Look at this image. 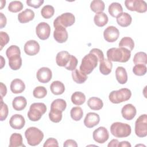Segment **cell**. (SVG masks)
Instances as JSON below:
<instances>
[{
  "label": "cell",
  "instance_id": "obj_21",
  "mask_svg": "<svg viewBox=\"0 0 147 147\" xmlns=\"http://www.w3.org/2000/svg\"><path fill=\"white\" fill-rule=\"evenodd\" d=\"M25 89L24 82L20 79L13 80L10 84V90L14 94H20Z\"/></svg>",
  "mask_w": 147,
  "mask_h": 147
},
{
  "label": "cell",
  "instance_id": "obj_33",
  "mask_svg": "<svg viewBox=\"0 0 147 147\" xmlns=\"http://www.w3.org/2000/svg\"><path fill=\"white\" fill-rule=\"evenodd\" d=\"M119 47L125 48L131 51L134 47V42L131 37H124L120 40Z\"/></svg>",
  "mask_w": 147,
  "mask_h": 147
},
{
  "label": "cell",
  "instance_id": "obj_26",
  "mask_svg": "<svg viewBox=\"0 0 147 147\" xmlns=\"http://www.w3.org/2000/svg\"><path fill=\"white\" fill-rule=\"evenodd\" d=\"M108 11L113 17L117 18L123 13V8L119 3L113 2L109 5Z\"/></svg>",
  "mask_w": 147,
  "mask_h": 147
},
{
  "label": "cell",
  "instance_id": "obj_5",
  "mask_svg": "<svg viewBox=\"0 0 147 147\" xmlns=\"http://www.w3.org/2000/svg\"><path fill=\"white\" fill-rule=\"evenodd\" d=\"M131 96V91L127 88H121L110 92L109 95L110 101L115 104H118L128 100Z\"/></svg>",
  "mask_w": 147,
  "mask_h": 147
},
{
  "label": "cell",
  "instance_id": "obj_18",
  "mask_svg": "<svg viewBox=\"0 0 147 147\" xmlns=\"http://www.w3.org/2000/svg\"><path fill=\"white\" fill-rule=\"evenodd\" d=\"M137 113L136 107L130 103L125 105L121 110V114L122 117L128 121L133 119Z\"/></svg>",
  "mask_w": 147,
  "mask_h": 147
},
{
  "label": "cell",
  "instance_id": "obj_54",
  "mask_svg": "<svg viewBox=\"0 0 147 147\" xmlns=\"http://www.w3.org/2000/svg\"><path fill=\"white\" fill-rule=\"evenodd\" d=\"M119 141L117 139H113L107 145L108 147H116L118 146Z\"/></svg>",
  "mask_w": 147,
  "mask_h": 147
},
{
  "label": "cell",
  "instance_id": "obj_27",
  "mask_svg": "<svg viewBox=\"0 0 147 147\" xmlns=\"http://www.w3.org/2000/svg\"><path fill=\"white\" fill-rule=\"evenodd\" d=\"M50 90L52 94L59 95L63 94L65 91V86L64 84L59 80L53 81L50 86Z\"/></svg>",
  "mask_w": 147,
  "mask_h": 147
},
{
  "label": "cell",
  "instance_id": "obj_40",
  "mask_svg": "<svg viewBox=\"0 0 147 147\" xmlns=\"http://www.w3.org/2000/svg\"><path fill=\"white\" fill-rule=\"evenodd\" d=\"M66 107L67 103L65 100L63 99H56L54 100L51 105V108L59 110L62 112L65 110Z\"/></svg>",
  "mask_w": 147,
  "mask_h": 147
},
{
  "label": "cell",
  "instance_id": "obj_3",
  "mask_svg": "<svg viewBox=\"0 0 147 147\" xmlns=\"http://www.w3.org/2000/svg\"><path fill=\"white\" fill-rule=\"evenodd\" d=\"M25 136L28 144L34 146L40 144L44 138V133L37 127H30L25 130Z\"/></svg>",
  "mask_w": 147,
  "mask_h": 147
},
{
  "label": "cell",
  "instance_id": "obj_35",
  "mask_svg": "<svg viewBox=\"0 0 147 147\" xmlns=\"http://www.w3.org/2000/svg\"><path fill=\"white\" fill-rule=\"evenodd\" d=\"M49 119L55 123H58L61 121L62 119V111L56 109L51 108V110L49 113Z\"/></svg>",
  "mask_w": 147,
  "mask_h": 147
},
{
  "label": "cell",
  "instance_id": "obj_24",
  "mask_svg": "<svg viewBox=\"0 0 147 147\" xmlns=\"http://www.w3.org/2000/svg\"><path fill=\"white\" fill-rule=\"evenodd\" d=\"M115 77L119 84H125L127 81V74L125 68L123 67H118L115 70Z\"/></svg>",
  "mask_w": 147,
  "mask_h": 147
},
{
  "label": "cell",
  "instance_id": "obj_53",
  "mask_svg": "<svg viewBox=\"0 0 147 147\" xmlns=\"http://www.w3.org/2000/svg\"><path fill=\"white\" fill-rule=\"evenodd\" d=\"M0 28L2 29L6 25V22H7V20L6 18L5 17V16L2 13H0Z\"/></svg>",
  "mask_w": 147,
  "mask_h": 147
},
{
  "label": "cell",
  "instance_id": "obj_23",
  "mask_svg": "<svg viewBox=\"0 0 147 147\" xmlns=\"http://www.w3.org/2000/svg\"><path fill=\"white\" fill-rule=\"evenodd\" d=\"M132 21L131 16L126 12L122 13L117 17V24L122 27H127L129 26Z\"/></svg>",
  "mask_w": 147,
  "mask_h": 147
},
{
  "label": "cell",
  "instance_id": "obj_1",
  "mask_svg": "<svg viewBox=\"0 0 147 147\" xmlns=\"http://www.w3.org/2000/svg\"><path fill=\"white\" fill-rule=\"evenodd\" d=\"M106 55L111 61L126 63L131 57V51L122 47L111 48L108 49Z\"/></svg>",
  "mask_w": 147,
  "mask_h": 147
},
{
  "label": "cell",
  "instance_id": "obj_50",
  "mask_svg": "<svg viewBox=\"0 0 147 147\" xmlns=\"http://www.w3.org/2000/svg\"><path fill=\"white\" fill-rule=\"evenodd\" d=\"M90 52L91 53H94L98 57V60H99V62L100 63V61H102L104 59V55H103V52L99 49H98V48H93L92 49Z\"/></svg>",
  "mask_w": 147,
  "mask_h": 147
},
{
  "label": "cell",
  "instance_id": "obj_36",
  "mask_svg": "<svg viewBox=\"0 0 147 147\" xmlns=\"http://www.w3.org/2000/svg\"><path fill=\"white\" fill-rule=\"evenodd\" d=\"M91 10L97 13L99 12H103L105 8V5L103 1L101 0H94L90 4Z\"/></svg>",
  "mask_w": 147,
  "mask_h": 147
},
{
  "label": "cell",
  "instance_id": "obj_11",
  "mask_svg": "<svg viewBox=\"0 0 147 147\" xmlns=\"http://www.w3.org/2000/svg\"><path fill=\"white\" fill-rule=\"evenodd\" d=\"M36 33L37 37L40 40H45L49 37L51 34V27L47 22H40L36 28Z\"/></svg>",
  "mask_w": 147,
  "mask_h": 147
},
{
  "label": "cell",
  "instance_id": "obj_56",
  "mask_svg": "<svg viewBox=\"0 0 147 147\" xmlns=\"http://www.w3.org/2000/svg\"><path fill=\"white\" fill-rule=\"evenodd\" d=\"M1 69H2L5 64V60H4L3 57L2 56H1Z\"/></svg>",
  "mask_w": 147,
  "mask_h": 147
},
{
  "label": "cell",
  "instance_id": "obj_19",
  "mask_svg": "<svg viewBox=\"0 0 147 147\" xmlns=\"http://www.w3.org/2000/svg\"><path fill=\"white\" fill-rule=\"evenodd\" d=\"M34 16V12L32 10L26 9L18 14V20L20 23L25 24L33 20Z\"/></svg>",
  "mask_w": 147,
  "mask_h": 147
},
{
  "label": "cell",
  "instance_id": "obj_4",
  "mask_svg": "<svg viewBox=\"0 0 147 147\" xmlns=\"http://www.w3.org/2000/svg\"><path fill=\"white\" fill-rule=\"evenodd\" d=\"M110 131L113 136L117 138H125L130 135L131 126L125 123L114 122L110 126Z\"/></svg>",
  "mask_w": 147,
  "mask_h": 147
},
{
  "label": "cell",
  "instance_id": "obj_49",
  "mask_svg": "<svg viewBox=\"0 0 147 147\" xmlns=\"http://www.w3.org/2000/svg\"><path fill=\"white\" fill-rule=\"evenodd\" d=\"M44 147L49 146H59V144L56 139L54 138H49L47 139L43 145Z\"/></svg>",
  "mask_w": 147,
  "mask_h": 147
},
{
  "label": "cell",
  "instance_id": "obj_6",
  "mask_svg": "<svg viewBox=\"0 0 147 147\" xmlns=\"http://www.w3.org/2000/svg\"><path fill=\"white\" fill-rule=\"evenodd\" d=\"M46 111L47 106L44 103H33L30 106L28 112V117L32 121H38Z\"/></svg>",
  "mask_w": 147,
  "mask_h": 147
},
{
  "label": "cell",
  "instance_id": "obj_51",
  "mask_svg": "<svg viewBox=\"0 0 147 147\" xmlns=\"http://www.w3.org/2000/svg\"><path fill=\"white\" fill-rule=\"evenodd\" d=\"M63 146L64 147H68V146L77 147L78 146V144H77L75 140H71V139H69V140H66L64 142Z\"/></svg>",
  "mask_w": 147,
  "mask_h": 147
},
{
  "label": "cell",
  "instance_id": "obj_28",
  "mask_svg": "<svg viewBox=\"0 0 147 147\" xmlns=\"http://www.w3.org/2000/svg\"><path fill=\"white\" fill-rule=\"evenodd\" d=\"M109 21L107 14L103 12L97 13L94 18L95 24L99 27H103L106 25Z\"/></svg>",
  "mask_w": 147,
  "mask_h": 147
},
{
  "label": "cell",
  "instance_id": "obj_16",
  "mask_svg": "<svg viewBox=\"0 0 147 147\" xmlns=\"http://www.w3.org/2000/svg\"><path fill=\"white\" fill-rule=\"evenodd\" d=\"M100 122L99 115L93 112H90L86 114L84 119V124L88 128H92L97 125Z\"/></svg>",
  "mask_w": 147,
  "mask_h": 147
},
{
  "label": "cell",
  "instance_id": "obj_8",
  "mask_svg": "<svg viewBox=\"0 0 147 147\" xmlns=\"http://www.w3.org/2000/svg\"><path fill=\"white\" fill-rule=\"evenodd\" d=\"M126 7L130 11H136L138 13H145L147 10V4L143 0H126Z\"/></svg>",
  "mask_w": 147,
  "mask_h": 147
},
{
  "label": "cell",
  "instance_id": "obj_37",
  "mask_svg": "<svg viewBox=\"0 0 147 147\" xmlns=\"http://www.w3.org/2000/svg\"><path fill=\"white\" fill-rule=\"evenodd\" d=\"M133 61L135 64H142L146 65L147 63L146 53L144 52H138L136 53L134 56Z\"/></svg>",
  "mask_w": 147,
  "mask_h": 147
},
{
  "label": "cell",
  "instance_id": "obj_7",
  "mask_svg": "<svg viewBox=\"0 0 147 147\" xmlns=\"http://www.w3.org/2000/svg\"><path fill=\"white\" fill-rule=\"evenodd\" d=\"M135 133L138 137H145L147 136V115H141L135 122Z\"/></svg>",
  "mask_w": 147,
  "mask_h": 147
},
{
  "label": "cell",
  "instance_id": "obj_29",
  "mask_svg": "<svg viewBox=\"0 0 147 147\" xmlns=\"http://www.w3.org/2000/svg\"><path fill=\"white\" fill-rule=\"evenodd\" d=\"M113 64L111 61L107 59H104L99 63V71L104 75H107L111 72Z\"/></svg>",
  "mask_w": 147,
  "mask_h": 147
},
{
  "label": "cell",
  "instance_id": "obj_30",
  "mask_svg": "<svg viewBox=\"0 0 147 147\" xmlns=\"http://www.w3.org/2000/svg\"><path fill=\"white\" fill-rule=\"evenodd\" d=\"M88 106L93 110H99L103 106V101L98 97H91L87 101Z\"/></svg>",
  "mask_w": 147,
  "mask_h": 147
},
{
  "label": "cell",
  "instance_id": "obj_20",
  "mask_svg": "<svg viewBox=\"0 0 147 147\" xmlns=\"http://www.w3.org/2000/svg\"><path fill=\"white\" fill-rule=\"evenodd\" d=\"M71 57V55L67 51H60L56 56V62L58 66L64 67L68 64Z\"/></svg>",
  "mask_w": 147,
  "mask_h": 147
},
{
  "label": "cell",
  "instance_id": "obj_45",
  "mask_svg": "<svg viewBox=\"0 0 147 147\" xmlns=\"http://www.w3.org/2000/svg\"><path fill=\"white\" fill-rule=\"evenodd\" d=\"M9 109L7 105L1 99V110H0V120L3 121L6 119L8 115Z\"/></svg>",
  "mask_w": 147,
  "mask_h": 147
},
{
  "label": "cell",
  "instance_id": "obj_42",
  "mask_svg": "<svg viewBox=\"0 0 147 147\" xmlns=\"http://www.w3.org/2000/svg\"><path fill=\"white\" fill-rule=\"evenodd\" d=\"M24 7V5L21 1H14L10 2L8 6V10L12 13H17L21 11Z\"/></svg>",
  "mask_w": 147,
  "mask_h": 147
},
{
  "label": "cell",
  "instance_id": "obj_12",
  "mask_svg": "<svg viewBox=\"0 0 147 147\" xmlns=\"http://www.w3.org/2000/svg\"><path fill=\"white\" fill-rule=\"evenodd\" d=\"M119 36V30L114 26L107 27L103 32L105 40L109 42H114L117 40Z\"/></svg>",
  "mask_w": 147,
  "mask_h": 147
},
{
  "label": "cell",
  "instance_id": "obj_44",
  "mask_svg": "<svg viewBox=\"0 0 147 147\" xmlns=\"http://www.w3.org/2000/svg\"><path fill=\"white\" fill-rule=\"evenodd\" d=\"M133 72L137 76H143L146 73V66L145 64H136L133 68Z\"/></svg>",
  "mask_w": 147,
  "mask_h": 147
},
{
  "label": "cell",
  "instance_id": "obj_43",
  "mask_svg": "<svg viewBox=\"0 0 147 147\" xmlns=\"http://www.w3.org/2000/svg\"><path fill=\"white\" fill-rule=\"evenodd\" d=\"M47 94V90L45 87L43 86L36 87L33 91V95L34 98L41 99L44 98Z\"/></svg>",
  "mask_w": 147,
  "mask_h": 147
},
{
  "label": "cell",
  "instance_id": "obj_15",
  "mask_svg": "<svg viewBox=\"0 0 147 147\" xmlns=\"http://www.w3.org/2000/svg\"><path fill=\"white\" fill-rule=\"evenodd\" d=\"M36 77L37 80L42 83L49 82L52 77V72L48 67H41L37 72Z\"/></svg>",
  "mask_w": 147,
  "mask_h": 147
},
{
  "label": "cell",
  "instance_id": "obj_31",
  "mask_svg": "<svg viewBox=\"0 0 147 147\" xmlns=\"http://www.w3.org/2000/svg\"><path fill=\"white\" fill-rule=\"evenodd\" d=\"M71 74L73 80L78 84H82L87 79V75L82 72L78 69H75V70L72 71Z\"/></svg>",
  "mask_w": 147,
  "mask_h": 147
},
{
  "label": "cell",
  "instance_id": "obj_9",
  "mask_svg": "<svg viewBox=\"0 0 147 147\" xmlns=\"http://www.w3.org/2000/svg\"><path fill=\"white\" fill-rule=\"evenodd\" d=\"M75 22L74 15L71 13H64L57 17L53 21V26L61 25L64 28L74 25Z\"/></svg>",
  "mask_w": 147,
  "mask_h": 147
},
{
  "label": "cell",
  "instance_id": "obj_52",
  "mask_svg": "<svg viewBox=\"0 0 147 147\" xmlns=\"http://www.w3.org/2000/svg\"><path fill=\"white\" fill-rule=\"evenodd\" d=\"M0 92H1V99L6 95L7 93V88L5 84L2 82L0 83Z\"/></svg>",
  "mask_w": 147,
  "mask_h": 147
},
{
  "label": "cell",
  "instance_id": "obj_2",
  "mask_svg": "<svg viewBox=\"0 0 147 147\" xmlns=\"http://www.w3.org/2000/svg\"><path fill=\"white\" fill-rule=\"evenodd\" d=\"M98 62L97 56L94 53L90 52L82 59L80 71L86 75H89L97 67Z\"/></svg>",
  "mask_w": 147,
  "mask_h": 147
},
{
  "label": "cell",
  "instance_id": "obj_38",
  "mask_svg": "<svg viewBox=\"0 0 147 147\" xmlns=\"http://www.w3.org/2000/svg\"><path fill=\"white\" fill-rule=\"evenodd\" d=\"M70 115L72 119L75 121H80L83 115V111L80 107H74L71 109Z\"/></svg>",
  "mask_w": 147,
  "mask_h": 147
},
{
  "label": "cell",
  "instance_id": "obj_10",
  "mask_svg": "<svg viewBox=\"0 0 147 147\" xmlns=\"http://www.w3.org/2000/svg\"><path fill=\"white\" fill-rule=\"evenodd\" d=\"M92 137L95 142L99 144H103L108 140L109 133L105 127L100 126L93 131Z\"/></svg>",
  "mask_w": 147,
  "mask_h": 147
},
{
  "label": "cell",
  "instance_id": "obj_13",
  "mask_svg": "<svg viewBox=\"0 0 147 147\" xmlns=\"http://www.w3.org/2000/svg\"><path fill=\"white\" fill-rule=\"evenodd\" d=\"M55 30L53 32L54 39L59 43L65 42L68 37L67 30L65 28L61 25L53 26Z\"/></svg>",
  "mask_w": 147,
  "mask_h": 147
},
{
  "label": "cell",
  "instance_id": "obj_17",
  "mask_svg": "<svg viewBox=\"0 0 147 147\" xmlns=\"http://www.w3.org/2000/svg\"><path fill=\"white\" fill-rule=\"evenodd\" d=\"M10 126L14 129H21L25 124L24 117L21 114H16L12 115L9 120Z\"/></svg>",
  "mask_w": 147,
  "mask_h": 147
},
{
  "label": "cell",
  "instance_id": "obj_55",
  "mask_svg": "<svg viewBox=\"0 0 147 147\" xmlns=\"http://www.w3.org/2000/svg\"><path fill=\"white\" fill-rule=\"evenodd\" d=\"M131 144H130L129 142L127 141H121L118 143V146L119 147H131Z\"/></svg>",
  "mask_w": 147,
  "mask_h": 147
},
{
  "label": "cell",
  "instance_id": "obj_47",
  "mask_svg": "<svg viewBox=\"0 0 147 147\" xmlns=\"http://www.w3.org/2000/svg\"><path fill=\"white\" fill-rule=\"evenodd\" d=\"M10 40L7 33L5 32H0V49L2 50L3 47L6 45Z\"/></svg>",
  "mask_w": 147,
  "mask_h": 147
},
{
  "label": "cell",
  "instance_id": "obj_57",
  "mask_svg": "<svg viewBox=\"0 0 147 147\" xmlns=\"http://www.w3.org/2000/svg\"><path fill=\"white\" fill-rule=\"evenodd\" d=\"M1 9H2L3 7V6H5V4H6V1L3 3H2L3 2H2V1H1Z\"/></svg>",
  "mask_w": 147,
  "mask_h": 147
},
{
  "label": "cell",
  "instance_id": "obj_41",
  "mask_svg": "<svg viewBox=\"0 0 147 147\" xmlns=\"http://www.w3.org/2000/svg\"><path fill=\"white\" fill-rule=\"evenodd\" d=\"M6 55L8 59L14 56H17L21 55V51L20 48L15 45L10 46L6 51Z\"/></svg>",
  "mask_w": 147,
  "mask_h": 147
},
{
  "label": "cell",
  "instance_id": "obj_22",
  "mask_svg": "<svg viewBox=\"0 0 147 147\" xmlns=\"http://www.w3.org/2000/svg\"><path fill=\"white\" fill-rule=\"evenodd\" d=\"M27 105V101L25 97L18 96L14 98L12 102L13 109L16 111H21L24 110Z\"/></svg>",
  "mask_w": 147,
  "mask_h": 147
},
{
  "label": "cell",
  "instance_id": "obj_39",
  "mask_svg": "<svg viewBox=\"0 0 147 147\" xmlns=\"http://www.w3.org/2000/svg\"><path fill=\"white\" fill-rule=\"evenodd\" d=\"M55 13V9L54 7L51 5H45L44 6L41 10V14L43 18L45 19H49L51 18Z\"/></svg>",
  "mask_w": 147,
  "mask_h": 147
},
{
  "label": "cell",
  "instance_id": "obj_48",
  "mask_svg": "<svg viewBox=\"0 0 147 147\" xmlns=\"http://www.w3.org/2000/svg\"><path fill=\"white\" fill-rule=\"evenodd\" d=\"M26 2L28 6L37 9L43 4L44 1L43 0H27Z\"/></svg>",
  "mask_w": 147,
  "mask_h": 147
},
{
  "label": "cell",
  "instance_id": "obj_25",
  "mask_svg": "<svg viewBox=\"0 0 147 147\" xmlns=\"http://www.w3.org/2000/svg\"><path fill=\"white\" fill-rule=\"evenodd\" d=\"M9 147H20L25 146L23 144L22 136L21 134L14 133H13L10 137Z\"/></svg>",
  "mask_w": 147,
  "mask_h": 147
},
{
  "label": "cell",
  "instance_id": "obj_46",
  "mask_svg": "<svg viewBox=\"0 0 147 147\" xmlns=\"http://www.w3.org/2000/svg\"><path fill=\"white\" fill-rule=\"evenodd\" d=\"M78 59H76V57L75 56H74V55H71L70 59H69L68 64L65 66V68L67 70L72 71L76 69L77 65H78Z\"/></svg>",
  "mask_w": 147,
  "mask_h": 147
},
{
  "label": "cell",
  "instance_id": "obj_32",
  "mask_svg": "<svg viewBox=\"0 0 147 147\" xmlns=\"http://www.w3.org/2000/svg\"><path fill=\"white\" fill-rule=\"evenodd\" d=\"M71 99L72 103L77 106H80L85 102L86 96L82 92L76 91L72 94Z\"/></svg>",
  "mask_w": 147,
  "mask_h": 147
},
{
  "label": "cell",
  "instance_id": "obj_14",
  "mask_svg": "<svg viewBox=\"0 0 147 147\" xmlns=\"http://www.w3.org/2000/svg\"><path fill=\"white\" fill-rule=\"evenodd\" d=\"M40 45L37 41L30 40L26 42L24 47L25 53L29 56H34L40 51Z\"/></svg>",
  "mask_w": 147,
  "mask_h": 147
},
{
  "label": "cell",
  "instance_id": "obj_34",
  "mask_svg": "<svg viewBox=\"0 0 147 147\" xmlns=\"http://www.w3.org/2000/svg\"><path fill=\"white\" fill-rule=\"evenodd\" d=\"M9 65L13 70L19 69L22 65V58L21 56H14L9 59Z\"/></svg>",
  "mask_w": 147,
  "mask_h": 147
}]
</instances>
